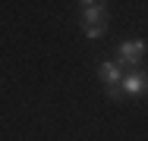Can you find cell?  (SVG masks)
I'll list each match as a JSON object with an SVG mask.
<instances>
[{
	"instance_id": "6da1fadb",
	"label": "cell",
	"mask_w": 148,
	"mask_h": 141,
	"mask_svg": "<svg viewBox=\"0 0 148 141\" xmlns=\"http://www.w3.org/2000/svg\"><path fill=\"white\" fill-rule=\"evenodd\" d=\"M145 60V41L142 38H132V41H123L117 47V66L126 72L129 66H136V63H142Z\"/></svg>"
},
{
	"instance_id": "7a4b0ae2",
	"label": "cell",
	"mask_w": 148,
	"mask_h": 141,
	"mask_svg": "<svg viewBox=\"0 0 148 141\" xmlns=\"http://www.w3.org/2000/svg\"><path fill=\"white\" fill-rule=\"evenodd\" d=\"M120 91L129 94V97L142 94V91H145V72H142V69H126V72L120 75Z\"/></svg>"
},
{
	"instance_id": "3957f363",
	"label": "cell",
	"mask_w": 148,
	"mask_h": 141,
	"mask_svg": "<svg viewBox=\"0 0 148 141\" xmlns=\"http://www.w3.org/2000/svg\"><path fill=\"white\" fill-rule=\"evenodd\" d=\"M88 25H107V6L104 3H98V0L82 3V28Z\"/></svg>"
},
{
	"instance_id": "277c9868",
	"label": "cell",
	"mask_w": 148,
	"mask_h": 141,
	"mask_svg": "<svg viewBox=\"0 0 148 141\" xmlns=\"http://www.w3.org/2000/svg\"><path fill=\"white\" fill-rule=\"evenodd\" d=\"M98 75H101V82L110 88V85H120V75H123V69H120L117 63H101V66H98Z\"/></svg>"
},
{
	"instance_id": "5b68a950",
	"label": "cell",
	"mask_w": 148,
	"mask_h": 141,
	"mask_svg": "<svg viewBox=\"0 0 148 141\" xmlns=\"http://www.w3.org/2000/svg\"><path fill=\"white\" fill-rule=\"evenodd\" d=\"M107 35V25H88L85 28V38L88 41H98V38H104Z\"/></svg>"
},
{
	"instance_id": "8992f818",
	"label": "cell",
	"mask_w": 148,
	"mask_h": 141,
	"mask_svg": "<svg viewBox=\"0 0 148 141\" xmlns=\"http://www.w3.org/2000/svg\"><path fill=\"white\" fill-rule=\"evenodd\" d=\"M107 94H110V100H120V97H123V91H120V85H110V88H107Z\"/></svg>"
}]
</instances>
